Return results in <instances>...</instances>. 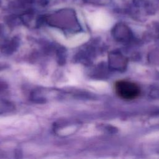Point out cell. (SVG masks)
Listing matches in <instances>:
<instances>
[{
    "label": "cell",
    "instance_id": "cell-1",
    "mask_svg": "<svg viewBox=\"0 0 159 159\" xmlns=\"http://www.w3.org/2000/svg\"><path fill=\"white\" fill-rule=\"evenodd\" d=\"M114 90L116 94L124 100H133L137 98L141 93L140 86L132 81L119 80L115 83Z\"/></svg>",
    "mask_w": 159,
    "mask_h": 159
}]
</instances>
